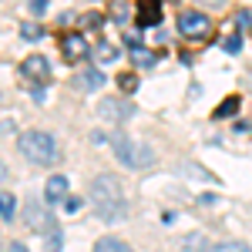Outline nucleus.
Returning a JSON list of instances; mask_svg holds the SVG:
<instances>
[{"mask_svg":"<svg viewBox=\"0 0 252 252\" xmlns=\"http://www.w3.org/2000/svg\"><path fill=\"white\" fill-rule=\"evenodd\" d=\"M0 252H3V242H0Z\"/></svg>","mask_w":252,"mask_h":252,"instance_id":"2f4dec72","label":"nucleus"},{"mask_svg":"<svg viewBox=\"0 0 252 252\" xmlns=\"http://www.w3.org/2000/svg\"><path fill=\"white\" fill-rule=\"evenodd\" d=\"M165 3H178V0H165Z\"/></svg>","mask_w":252,"mask_h":252,"instance_id":"7c9ffc66","label":"nucleus"},{"mask_svg":"<svg viewBox=\"0 0 252 252\" xmlns=\"http://www.w3.org/2000/svg\"><path fill=\"white\" fill-rule=\"evenodd\" d=\"M94 51H97V61H101V64H111V61L118 58V47L111 44V40H101Z\"/></svg>","mask_w":252,"mask_h":252,"instance_id":"4468645a","label":"nucleus"},{"mask_svg":"<svg viewBox=\"0 0 252 252\" xmlns=\"http://www.w3.org/2000/svg\"><path fill=\"white\" fill-rule=\"evenodd\" d=\"M78 81H81V88H84V91H97V88L104 84V74H101L97 67H91V71H84Z\"/></svg>","mask_w":252,"mask_h":252,"instance_id":"f8f14e48","label":"nucleus"},{"mask_svg":"<svg viewBox=\"0 0 252 252\" xmlns=\"http://www.w3.org/2000/svg\"><path fill=\"white\" fill-rule=\"evenodd\" d=\"M17 148L31 165H40V168H51V165L61 161L58 141L47 135V131H24V135L17 138Z\"/></svg>","mask_w":252,"mask_h":252,"instance_id":"f03ea898","label":"nucleus"},{"mask_svg":"<svg viewBox=\"0 0 252 252\" xmlns=\"http://www.w3.org/2000/svg\"><path fill=\"white\" fill-rule=\"evenodd\" d=\"M202 3H209V7H219V3H222V0H202Z\"/></svg>","mask_w":252,"mask_h":252,"instance_id":"c756f323","label":"nucleus"},{"mask_svg":"<svg viewBox=\"0 0 252 252\" xmlns=\"http://www.w3.org/2000/svg\"><path fill=\"white\" fill-rule=\"evenodd\" d=\"M131 58H135L138 67H152V64L158 61V54H155V51H148V47H135V54H131Z\"/></svg>","mask_w":252,"mask_h":252,"instance_id":"2eb2a0df","label":"nucleus"},{"mask_svg":"<svg viewBox=\"0 0 252 252\" xmlns=\"http://www.w3.org/2000/svg\"><path fill=\"white\" fill-rule=\"evenodd\" d=\"M108 141H111V152H115V158L125 165V168H131V172H138V168H148V165L155 161V152H152L145 141H138L135 135L115 131Z\"/></svg>","mask_w":252,"mask_h":252,"instance_id":"7ed1b4c3","label":"nucleus"},{"mask_svg":"<svg viewBox=\"0 0 252 252\" xmlns=\"http://www.w3.org/2000/svg\"><path fill=\"white\" fill-rule=\"evenodd\" d=\"M101 24H104V17H101L97 10H88V14L81 17V27H84V31H101Z\"/></svg>","mask_w":252,"mask_h":252,"instance_id":"f3484780","label":"nucleus"},{"mask_svg":"<svg viewBox=\"0 0 252 252\" xmlns=\"http://www.w3.org/2000/svg\"><path fill=\"white\" fill-rule=\"evenodd\" d=\"M111 14H115V20H125V17H128V7H125V3H115Z\"/></svg>","mask_w":252,"mask_h":252,"instance_id":"5701e85b","label":"nucleus"},{"mask_svg":"<svg viewBox=\"0 0 252 252\" xmlns=\"http://www.w3.org/2000/svg\"><path fill=\"white\" fill-rule=\"evenodd\" d=\"M24 222H27V229H34V232H51L54 229V219L47 215V209L34 202V198H27V205H24Z\"/></svg>","mask_w":252,"mask_h":252,"instance_id":"423d86ee","label":"nucleus"},{"mask_svg":"<svg viewBox=\"0 0 252 252\" xmlns=\"http://www.w3.org/2000/svg\"><path fill=\"white\" fill-rule=\"evenodd\" d=\"M239 104H242V101H239V97H235V94H229V97H225V101H222V104H219V108H215V121H219V118H232L235 115V111H239Z\"/></svg>","mask_w":252,"mask_h":252,"instance_id":"ddd939ff","label":"nucleus"},{"mask_svg":"<svg viewBox=\"0 0 252 252\" xmlns=\"http://www.w3.org/2000/svg\"><path fill=\"white\" fill-rule=\"evenodd\" d=\"M239 24H242V27H249V24H252V14H249V10H239Z\"/></svg>","mask_w":252,"mask_h":252,"instance_id":"bb28decb","label":"nucleus"},{"mask_svg":"<svg viewBox=\"0 0 252 252\" xmlns=\"http://www.w3.org/2000/svg\"><path fill=\"white\" fill-rule=\"evenodd\" d=\"M20 37H24V40H40V37H44V31H40L37 24H24V27H20Z\"/></svg>","mask_w":252,"mask_h":252,"instance_id":"412c9836","label":"nucleus"},{"mask_svg":"<svg viewBox=\"0 0 252 252\" xmlns=\"http://www.w3.org/2000/svg\"><path fill=\"white\" fill-rule=\"evenodd\" d=\"M31 10H34V14H44V10H47V0H34Z\"/></svg>","mask_w":252,"mask_h":252,"instance_id":"a878e982","label":"nucleus"},{"mask_svg":"<svg viewBox=\"0 0 252 252\" xmlns=\"http://www.w3.org/2000/svg\"><path fill=\"white\" fill-rule=\"evenodd\" d=\"M61 54L67 61H78L88 54V40L81 31H67V34H61Z\"/></svg>","mask_w":252,"mask_h":252,"instance_id":"6e6552de","label":"nucleus"},{"mask_svg":"<svg viewBox=\"0 0 252 252\" xmlns=\"http://www.w3.org/2000/svg\"><path fill=\"white\" fill-rule=\"evenodd\" d=\"M20 74L31 81L34 88H47L51 84V64H47L44 54H31V58L20 64Z\"/></svg>","mask_w":252,"mask_h":252,"instance_id":"39448f33","label":"nucleus"},{"mask_svg":"<svg viewBox=\"0 0 252 252\" xmlns=\"http://www.w3.org/2000/svg\"><path fill=\"white\" fill-rule=\"evenodd\" d=\"M7 252H27V246H20V242H10V249Z\"/></svg>","mask_w":252,"mask_h":252,"instance_id":"cd10ccee","label":"nucleus"},{"mask_svg":"<svg viewBox=\"0 0 252 252\" xmlns=\"http://www.w3.org/2000/svg\"><path fill=\"white\" fill-rule=\"evenodd\" d=\"M178 252H205V242H202V235H192V239H185Z\"/></svg>","mask_w":252,"mask_h":252,"instance_id":"aec40b11","label":"nucleus"},{"mask_svg":"<svg viewBox=\"0 0 252 252\" xmlns=\"http://www.w3.org/2000/svg\"><path fill=\"white\" fill-rule=\"evenodd\" d=\"M94 252H135L128 242H121V239H111V235H104V239H97L94 242Z\"/></svg>","mask_w":252,"mask_h":252,"instance_id":"9b49d317","label":"nucleus"},{"mask_svg":"<svg viewBox=\"0 0 252 252\" xmlns=\"http://www.w3.org/2000/svg\"><path fill=\"white\" fill-rule=\"evenodd\" d=\"M97 115L104 118V121H111V125H121V121H131V118H135V108H131L128 101H118V97H108V101H101Z\"/></svg>","mask_w":252,"mask_h":252,"instance_id":"0eeeda50","label":"nucleus"},{"mask_svg":"<svg viewBox=\"0 0 252 252\" xmlns=\"http://www.w3.org/2000/svg\"><path fill=\"white\" fill-rule=\"evenodd\" d=\"M178 34L185 40H192V44H202V40L212 37V20L202 10H182L178 14Z\"/></svg>","mask_w":252,"mask_h":252,"instance_id":"20e7f679","label":"nucleus"},{"mask_svg":"<svg viewBox=\"0 0 252 252\" xmlns=\"http://www.w3.org/2000/svg\"><path fill=\"white\" fill-rule=\"evenodd\" d=\"M3 182H7V165L0 161V185H3Z\"/></svg>","mask_w":252,"mask_h":252,"instance_id":"c85d7f7f","label":"nucleus"},{"mask_svg":"<svg viewBox=\"0 0 252 252\" xmlns=\"http://www.w3.org/2000/svg\"><path fill=\"white\" fill-rule=\"evenodd\" d=\"M14 205H17V202H14V195H10V192H0V219H3V222H10V219H14Z\"/></svg>","mask_w":252,"mask_h":252,"instance_id":"dca6fc26","label":"nucleus"},{"mask_svg":"<svg viewBox=\"0 0 252 252\" xmlns=\"http://www.w3.org/2000/svg\"><path fill=\"white\" fill-rule=\"evenodd\" d=\"M44 246H47V252H61V246H64V232H61L58 225L47 232V242H44Z\"/></svg>","mask_w":252,"mask_h":252,"instance_id":"a211bd4d","label":"nucleus"},{"mask_svg":"<svg viewBox=\"0 0 252 252\" xmlns=\"http://www.w3.org/2000/svg\"><path fill=\"white\" fill-rule=\"evenodd\" d=\"M212 252H252L246 242H222V246H215Z\"/></svg>","mask_w":252,"mask_h":252,"instance_id":"4be33fe9","label":"nucleus"},{"mask_svg":"<svg viewBox=\"0 0 252 252\" xmlns=\"http://www.w3.org/2000/svg\"><path fill=\"white\" fill-rule=\"evenodd\" d=\"M135 17H138V27H158L161 24V0H138Z\"/></svg>","mask_w":252,"mask_h":252,"instance_id":"1a4fd4ad","label":"nucleus"},{"mask_svg":"<svg viewBox=\"0 0 252 252\" xmlns=\"http://www.w3.org/2000/svg\"><path fill=\"white\" fill-rule=\"evenodd\" d=\"M44 198H47V205L67 202V178L64 175H51L47 178V189H44Z\"/></svg>","mask_w":252,"mask_h":252,"instance_id":"9d476101","label":"nucleus"},{"mask_svg":"<svg viewBox=\"0 0 252 252\" xmlns=\"http://www.w3.org/2000/svg\"><path fill=\"white\" fill-rule=\"evenodd\" d=\"M118 88L125 91V94H131L138 88V74H131V71H125V74H118Z\"/></svg>","mask_w":252,"mask_h":252,"instance_id":"6ab92c4d","label":"nucleus"},{"mask_svg":"<svg viewBox=\"0 0 252 252\" xmlns=\"http://www.w3.org/2000/svg\"><path fill=\"white\" fill-rule=\"evenodd\" d=\"M64 209H67V212H78V209H81V198H74V195H67V202H64Z\"/></svg>","mask_w":252,"mask_h":252,"instance_id":"b1692460","label":"nucleus"},{"mask_svg":"<svg viewBox=\"0 0 252 252\" xmlns=\"http://www.w3.org/2000/svg\"><path fill=\"white\" fill-rule=\"evenodd\" d=\"M239 44H242V40H239V37L232 34V37L225 40V51H229V54H235V51H239Z\"/></svg>","mask_w":252,"mask_h":252,"instance_id":"393cba45","label":"nucleus"},{"mask_svg":"<svg viewBox=\"0 0 252 252\" xmlns=\"http://www.w3.org/2000/svg\"><path fill=\"white\" fill-rule=\"evenodd\" d=\"M88 202L101 222H125L128 219V198H125V189L115 175H94L91 185H88Z\"/></svg>","mask_w":252,"mask_h":252,"instance_id":"f257e3e1","label":"nucleus"}]
</instances>
